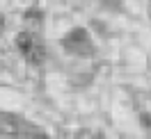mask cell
I'll use <instances>...</instances> for the list:
<instances>
[{"instance_id":"cell-1","label":"cell","mask_w":151,"mask_h":139,"mask_svg":"<svg viewBox=\"0 0 151 139\" xmlns=\"http://www.w3.org/2000/svg\"><path fill=\"white\" fill-rule=\"evenodd\" d=\"M62 43H64V48L69 53H73V55H92V53H94L89 32L83 30V28H73L64 39H62Z\"/></svg>"},{"instance_id":"cell-2","label":"cell","mask_w":151,"mask_h":139,"mask_svg":"<svg viewBox=\"0 0 151 139\" xmlns=\"http://www.w3.org/2000/svg\"><path fill=\"white\" fill-rule=\"evenodd\" d=\"M25 57H28V62H30V64L39 66L41 62H44V57H46V50H44V46H41V43H35V46L30 48V53H28Z\"/></svg>"},{"instance_id":"cell-3","label":"cell","mask_w":151,"mask_h":139,"mask_svg":"<svg viewBox=\"0 0 151 139\" xmlns=\"http://www.w3.org/2000/svg\"><path fill=\"white\" fill-rule=\"evenodd\" d=\"M35 43H37V41H35V39H32V34H28V32H21L19 37H16V46L21 48V53H23V55H28L30 48L35 46Z\"/></svg>"},{"instance_id":"cell-4","label":"cell","mask_w":151,"mask_h":139,"mask_svg":"<svg viewBox=\"0 0 151 139\" xmlns=\"http://www.w3.org/2000/svg\"><path fill=\"white\" fill-rule=\"evenodd\" d=\"M23 139H48V137L41 135V132H37V130H30L28 135H23Z\"/></svg>"},{"instance_id":"cell-5","label":"cell","mask_w":151,"mask_h":139,"mask_svg":"<svg viewBox=\"0 0 151 139\" xmlns=\"http://www.w3.org/2000/svg\"><path fill=\"white\" fill-rule=\"evenodd\" d=\"M2 30H5V16L0 14V34H2Z\"/></svg>"},{"instance_id":"cell-6","label":"cell","mask_w":151,"mask_h":139,"mask_svg":"<svg viewBox=\"0 0 151 139\" xmlns=\"http://www.w3.org/2000/svg\"><path fill=\"white\" fill-rule=\"evenodd\" d=\"M94 139H105V137H103V135H101V132H99V135H96V137H94Z\"/></svg>"},{"instance_id":"cell-7","label":"cell","mask_w":151,"mask_h":139,"mask_svg":"<svg viewBox=\"0 0 151 139\" xmlns=\"http://www.w3.org/2000/svg\"><path fill=\"white\" fill-rule=\"evenodd\" d=\"M103 2H117V0H103Z\"/></svg>"}]
</instances>
